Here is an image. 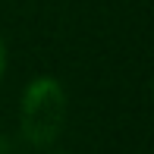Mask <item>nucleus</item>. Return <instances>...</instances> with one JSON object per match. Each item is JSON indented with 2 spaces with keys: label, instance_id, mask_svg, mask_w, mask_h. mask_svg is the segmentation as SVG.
Here are the masks:
<instances>
[{
  "label": "nucleus",
  "instance_id": "obj_2",
  "mask_svg": "<svg viewBox=\"0 0 154 154\" xmlns=\"http://www.w3.org/2000/svg\"><path fill=\"white\" fill-rule=\"evenodd\" d=\"M3 72H6V44L0 38V79H3Z\"/></svg>",
  "mask_w": 154,
  "mask_h": 154
},
{
  "label": "nucleus",
  "instance_id": "obj_3",
  "mask_svg": "<svg viewBox=\"0 0 154 154\" xmlns=\"http://www.w3.org/2000/svg\"><path fill=\"white\" fill-rule=\"evenodd\" d=\"M0 154H13V142L6 135H0Z\"/></svg>",
  "mask_w": 154,
  "mask_h": 154
},
{
  "label": "nucleus",
  "instance_id": "obj_1",
  "mask_svg": "<svg viewBox=\"0 0 154 154\" xmlns=\"http://www.w3.org/2000/svg\"><path fill=\"white\" fill-rule=\"evenodd\" d=\"M69 113V97L60 79L35 75L22 88L19 101V132L32 148H51L60 138Z\"/></svg>",
  "mask_w": 154,
  "mask_h": 154
},
{
  "label": "nucleus",
  "instance_id": "obj_4",
  "mask_svg": "<svg viewBox=\"0 0 154 154\" xmlns=\"http://www.w3.org/2000/svg\"><path fill=\"white\" fill-rule=\"evenodd\" d=\"M57 154H66V151H57Z\"/></svg>",
  "mask_w": 154,
  "mask_h": 154
}]
</instances>
